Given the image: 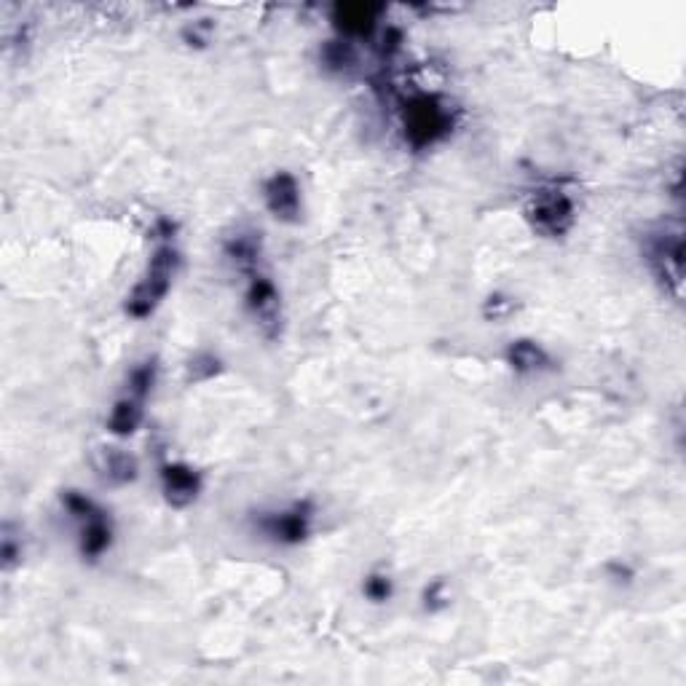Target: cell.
Instances as JSON below:
<instances>
[{
    "label": "cell",
    "instance_id": "9",
    "mask_svg": "<svg viewBox=\"0 0 686 686\" xmlns=\"http://www.w3.org/2000/svg\"><path fill=\"white\" fill-rule=\"evenodd\" d=\"M378 14H381V6H373V3H338L333 9L335 30L349 38H362V35L373 33Z\"/></svg>",
    "mask_w": 686,
    "mask_h": 686
},
{
    "label": "cell",
    "instance_id": "11",
    "mask_svg": "<svg viewBox=\"0 0 686 686\" xmlns=\"http://www.w3.org/2000/svg\"><path fill=\"white\" fill-rule=\"evenodd\" d=\"M507 365H510L515 373L520 376H531V373H542L553 365L550 354L544 352L542 346L536 341H528V338H520V341H512L507 346Z\"/></svg>",
    "mask_w": 686,
    "mask_h": 686
},
{
    "label": "cell",
    "instance_id": "10",
    "mask_svg": "<svg viewBox=\"0 0 686 686\" xmlns=\"http://www.w3.org/2000/svg\"><path fill=\"white\" fill-rule=\"evenodd\" d=\"M78 520H84V528H81V555L89 558V561H97V558L108 553L110 542H113V526H110L108 515L100 507H92V510L81 515Z\"/></svg>",
    "mask_w": 686,
    "mask_h": 686
},
{
    "label": "cell",
    "instance_id": "12",
    "mask_svg": "<svg viewBox=\"0 0 686 686\" xmlns=\"http://www.w3.org/2000/svg\"><path fill=\"white\" fill-rule=\"evenodd\" d=\"M223 250H226V258L236 268H242L247 274H255L260 260V234L252 231V228H239L234 236H228Z\"/></svg>",
    "mask_w": 686,
    "mask_h": 686
},
{
    "label": "cell",
    "instance_id": "4",
    "mask_svg": "<svg viewBox=\"0 0 686 686\" xmlns=\"http://www.w3.org/2000/svg\"><path fill=\"white\" fill-rule=\"evenodd\" d=\"M526 218L536 234L558 239V236L569 234L577 215H574V201L566 193L558 188H542L528 201Z\"/></svg>",
    "mask_w": 686,
    "mask_h": 686
},
{
    "label": "cell",
    "instance_id": "8",
    "mask_svg": "<svg viewBox=\"0 0 686 686\" xmlns=\"http://www.w3.org/2000/svg\"><path fill=\"white\" fill-rule=\"evenodd\" d=\"M161 488H164L167 504L183 510V507L196 502L201 491V477L188 464H164L161 467Z\"/></svg>",
    "mask_w": 686,
    "mask_h": 686
},
{
    "label": "cell",
    "instance_id": "14",
    "mask_svg": "<svg viewBox=\"0 0 686 686\" xmlns=\"http://www.w3.org/2000/svg\"><path fill=\"white\" fill-rule=\"evenodd\" d=\"M143 402L140 397H134V394H129V397H121V400L116 402V408H113V413H110L108 419V429L113 432V435L118 437H129L137 432V427H140V421H143Z\"/></svg>",
    "mask_w": 686,
    "mask_h": 686
},
{
    "label": "cell",
    "instance_id": "5",
    "mask_svg": "<svg viewBox=\"0 0 686 686\" xmlns=\"http://www.w3.org/2000/svg\"><path fill=\"white\" fill-rule=\"evenodd\" d=\"M247 309L252 319L258 322L266 338H277L282 330V298H279L277 285L263 274H250V285H247Z\"/></svg>",
    "mask_w": 686,
    "mask_h": 686
},
{
    "label": "cell",
    "instance_id": "13",
    "mask_svg": "<svg viewBox=\"0 0 686 686\" xmlns=\"http://www.w3.org/2000/svg\"><path fill=\"white\" fill-rule=\"evenodd\" d=\"M97 469H100V475L105 480L124 486V483H132L140 467H137V459H134L132 453L121 451V448H100V453H97Z\"/></svg>",
    "mask_w": 686,
    "mask_h": 686
},
{
    "label": "cell",
    "instance_id": "20",
    "mask_svg": "<svg viewBox=\"0 0 686 686\" xmlns=\"http://www.w3.org/2000/svg\"><path fill=\"white\" fill-rule=\"evenodd\" d=\"M445 601H448V598H445V582L443 579H435V582L424 590V606H427L429 611H437L443 609Z\"/></svg>",
    "mask_w": 686,
    "mask_h": 686
},
{
    "label": "cell",
    "instance_id": "19",
    "mask_svg": "<svg viewBox=\"0 0 686 686\" xmlns=\"http://www.w3.org/2000/svg\"><path fill=\"white\" fill-rule=\"evenodd\" d=\"M512 311H515V303H512L510 298H504V295H491L486 301V306H483V317L499 322V319L510 317Z\"/></svg>",
    "mask_w": 686,
    "mask_h": 686
},
{
    "label": "cell",
    "instance_id": "1",
    "mask_svg": "<svg viewBox=\"0 0 686 686\" xmlns=\"http://www.w3.org/2000/svg\"><path fill=\"white\" fill-rule=\"evenodd\" d=\"M453 118L445 102L435 94H416L402 102V129L410 148L424 151L451 132Z\"/></svg>",
    "mask_w": 686,
    "mask_h": 686
},
{
    "label": "cell",
    "instance_id": "3",
    "mask_svg": "<svg viewBox=\"0 0 686 686\" xmlns=\"http://www.w3.org/2000/svg\"><path fill=\"white\" fill-rule=\"evenodd\" d=\"M644 255L646 263L652 266L654 277L660 279V285L678 301L681 287H684V236L681 231L652 234L644 244Z\"/></svg>",
    "mask_w": 686,
    "mask_h": 686
},
{
    "label": "cell",
    "instance_id": "6",
    "mask_svg": "<svg viewBox=\"0 0 686 686\" xmlns=\"http://www.w3.org/2000/svg\"><path fill=\"white\" fill-rule=\"evenodd\" d=\"M263 199H266L268 212L282 223H298L301 220V185L290 172H277L263 185Z\"/></svg>",
    "mask_w": 686,
    "mask_h": 686
},
{
    "label": "cell",
    "instance_id": "17",
    "mask_svg": "<svg viewBox=\"0 0 686 686\" xmlns=\"http://www.w3.org/2000/svg\"><path fill=\"white\" fill-rule=\"evenodd\" d=\"M220 373V360L212 354H199L188 362V381H207Z\"/></svg>",
    "mask_w": 686,
    "mask_h": 686
},
{
    "label": "cell",
    "instance_id": "16",
    "mask_svg": "<svg viewBox=\"0 0 686 686\" xmlns=\"http://www.w3.org/2000/svg\"><path fill=\"white\" fill-rule=\"evenodd\" d=\"M153 381H156V362L148 360V362H143V365H137V368L129 373V394L145 400V397L151 394Z\"/></svg>",
    "mask_w": 686,
    "mask_h": 686
},
{
    "label": "cell",
    "instance_id": "21",
    "mask_svg": "<svg viewBox=\"0 0 686 686\" xmlns=\"http://www.w3.org/2000/svg\"><path fill=\"white\" fill-rule=\"evenodd\" d=\"M19 558H22V547H17V544H14V536L6 531V536H3V566L11 569Z\"/></svg>",
    "mask_w": 686,
    "mask_h": 686
},
{
    "label": "cell",
    "instance_id": "2",
    "mask_svg": "<svg viewBox=\"0 0 686 686\" xmlns=\"http://www.w3.org/2000/svg\"><path fill=\"white\" fill-rule=\"evenodd\" d=\"M177 266V252L172 247H159L153 252L151 266L145 271V277L140 279V285L134 287L129 298H126V314L134 319H148L153 311L159 309V303L167 298L169 287H172V277H175Z\"/></svg>",
    "mask_w": 686,
    "mask_h": 686
},
{
    "label": "cell",
    "instance_id": "15",
    "mask_svg": "<svg viewBox=\"0 0 686 686\" xmlns=\"http://www.w3.org/2000/svg\"><path fill=\"white\" fill-rule=\"evenodd\" d=\"M322 62H325L330 70H346L357 62V51L349 41H330L322 49Z\"/></svg>",
    "mask_w": 686,
    "mask_h": 686
},
{
    "label": "cell",
    "instance_id": "18",
    "mask_svg": "<svg viewBox=\"0 0 686 686\" xmlns=\"http://www.w3.org/2000/svg\"><path fill=\"white\" fill-rule=\"evenodd\" d=\"M362 593H365V598H370L373 603H384L392 598V579L386 577V574H370L368 579H365V585H362Z\"/></svg>",
    "mask_w": 686,
    "mask_h": 686
},
{
    "label": "cell",
    "instance_id": "7",
    "mask_svg": "<svg viewBox=\"0 0 686 686\" xmlns=\"http://www.w3.org/2000/svg\"><path fill=\"white\" fill-rule=\"evenodd\" d=\"M311 518H314L311 504L298 502V504H293L290 510L277 512V515H268L260 526H263V531H266L271 539H277V542L298 544L309 536Z\"/></svg>",
    "mask_w": 686,
    "mask_h": 686
}]
</instances>
